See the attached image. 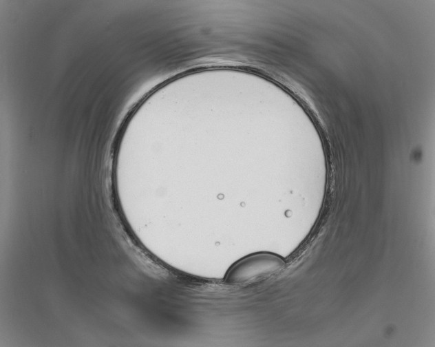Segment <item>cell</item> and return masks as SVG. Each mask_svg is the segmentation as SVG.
I'll return each instance as SVG.
<instances>
[{
    "instance_id": "6da1fadb",
    "label": "cell",
    "mask_w": 435,
    "mask_h": 347,
    "mask_svg": "<svg viewBox=\"0 0 435 347\" xmlns=\"http://www.w3.org/2000/svg\"><path fill=\"white\" fill-rule=\"evenodd\" d=\"M285 266L284 260L271 253H257L246 256L234 263L228 270L225 282L229 284H246L270 276Z\"/></svg>"
}]
</instances>
